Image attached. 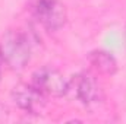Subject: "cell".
I'll return each mask as SVG.
<instances>
[{
	"label": "cell",
	"mask_w": 126,
	"mask_h": 124,
	"mask_svg": "<svg viewBox=\"0 0 126 124\" xmlns=\"http://www.w3.org/2000/svg\"><path fill=\"white\" fill-rule=\"evenodd\" d=\"M0 57L15 72L24 70L31 60V44L21 29H7L0 39Z\"/></svg>",
	"instance_id": "cell-1"
},
{
	"label": "cell",
	"mask_w": 126,
	"mask_h": 124,
	"mask_svg": "<svg viewBox=\"0 0 126 124\" xmlns=\"http://www.w3.org/2000/svg\"><path fill=\"white\" fill-rule=\"evenodd\" d=\"M0 82H1V70H0Z\"/></svg>",
	"instance_id": "cell-7"
},
{
	"label": "cell",
	"mask_w": 126,
	"mask_h": 124,
	"mask_svg": "<svg viewBox=\"0 0 126 124\" xmlns=\"http://www.w3.org/2000/svg\"><path fill=\"white\" fill-rule=\"evenodd\" d=\"M31 83L46 96L60 98L69 92V82L62 73L53 67H41L34 72Z\"/></svg>",
	"instance_id": "cell-3"
},
{
	"label": "cell",
	"mask_w": 126,
	"mask_h": 124,
	"mask_svg": "<svg viewBox=\"0 0 126 124\" xmlns=\"http://www.w3.org/2000/svg\"><path fill=\"white\" fill-rule=\"evenodd\" d=\"M31 13L47 31H59L66 25L67 10L60 0H32Z\"/></svg>",
	"instance_id": "cell-2"
},
{
	"label": "cell",
	"mask_w": 126,
	"mask_h": 124,
	"mask_svg": "<svg viewBox=\"0 0 126 124\" xmlns=\"http://www.w3.org/2000/svg\"><path fill=\"white\" fill-rule=\"evenodd\" d=\"M12 99L18 108L27 114L40 115L46 108V95L41 93L34 85L19 83L12 89Z\"/></svg>",
	"instance_id": "cell-4"
},
{
	"label": "cell",
	"mask_w": 126,
	"mask_h": 124,
	"mask_svg": "<svg viewBox=\"0 0 126 124\" xmlns=\"http://www.w3.org/2000/svg\"><path fill=\"white\" fill-rule=\"evenodd\" d=\"M75 95L84 105H93L101 99V89L95 79L88 73H81L75 76Z\"/></svg>",
	"instance_id": "cell-5"
},
{
	"label": "cell",
	"mask_w": 126,
	"mask_h": 124,
	"mask_svg": "<svg viewBox=\"0 0 126 124\" xmlns=\"http://www.w3.org/2000/svg\"><path fill=\"white\" fill-rule=\"evenodd\" d=\"M88 62L101 74L113 76L117 72V62L113 57V54H110L109 51H104V50L91 51L88 56Z\"/></svg>",
	"instance_id": "cell-6"
}]
</instances>
